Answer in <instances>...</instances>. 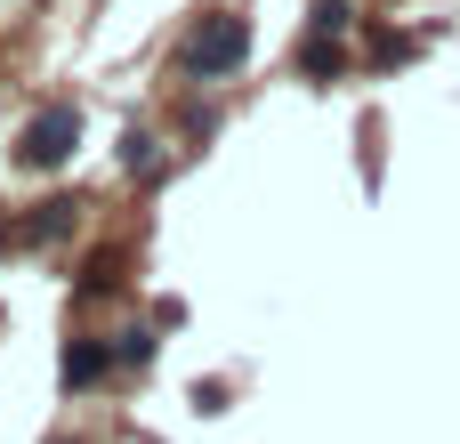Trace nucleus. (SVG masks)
Segmentation results:
<instances>
[{"label": "nucleus", "mask_w": 460, "mask_h": 444, "mask_svg": "<svg viewBox=\"0 0 460 444\" xmlns=\"http://www.w3.org/2000/svg\"><path fill=\"white\" fill-rule=\"evenodd\" d=\"M121 283V251H105V259H89V275H81V291H113Z\"/></svg>", "instance_id": "obj_7"}, {"label": "nucleus", "mask_w": 460, "mask_h": 444, "mask_svg": "<svg viewBox=\"0 0 460 444\" xmlns=\"http://www.w3.org/2000/svg\"><path fill=\"white\" fill-rule=\"evenodd\" d=\"M73 218H81V202H73V194H49V202H32V218L8 226V243H16V251H40V243L73 235Z\"/></svg>", "instance_id": "obj_3"}, {"label": "nucleus", "mask_w": 460, "mask_h": 444, "mask_svg": "<svg viewBox=\"0 0 460 444\" xmlns=\"http://www.w3.org/2000/svg\"><path fill=\"white\" fill-rule=\"evenodd\" d=\"M105 364H113V356H105L97 340H73V348H65V388H89V380H105Z\"/></svg>", "instance_id": "obj_4"}, {"label": "nucleus", "mask_w": 460, "mask_h": 444, "mask_svg": "<svg viewBox=\"0 0 460 444\" xmlns=\"http://www.w3.org/2000/svg\"><path fill=\"white\" fill-rule=\"evenodd\" d=\"M121 170H129V178H154V170H162V154H154V138H146V129H129V138H121Z\"/></svg>", "instance_id": "obj_6"}, {"label": "nucleus", "mask_w": 460, "mask_h": 444, "mask_svg": "<svg viewBox=\"0 0 460 444\" xmlns=\"http://www.w3.org/2000/svg\"><path fill=\"white\" fill-rule=\"evenodd\" d=\"M243 57H251V24H243L234 8H210V16L186 32V49H178V65H186L194 81H226Z\"/></svg>", "instance_id": "obj_1"}, {"label": "nucleus", "mask_w": 460, "mask_h": 444, "mask_svg": "<svg viewBox=\"0 0 460 444\" xmlns=\"http://www.w3.org/2000/svg\"><path fill=\"white\" fill-rule=\"evenodd\" d=\"M340 65H348V57H340V32H315V40L299 49V73H315V81H323V73H340Z\"/></svg>", "instance_id": "obj_5"}, {"label": "nucleus", "mask_w": 460, "mask_h": 444, "mask_svg": "<svg viewBox=\"0 0 460 444\" xmlns=\"http://www.w3.org/2000/svg\"><path fill=\"white\" fill-rule=\"evenodd\" d=\"M146 356H154V332H146V324H137V332H121V340H113V364H146Z\"/></svg>", "instance_id": "obj_8"}, {"label": "nucleus", "mask_w": 460, "mask_h": 444, "mask_svg": "<svg viewBox=\"0 0 460 444\" xmlns=\"http://www.w3.org/2000/svg\"><path fill=\"white\" fill-rule=\"evenodd\" d=\"M73 146H81V105H40L24 121V138H16V162L24 170H65Z\"/></svg>", "instance_id": "obj_2"}]
</instances>
